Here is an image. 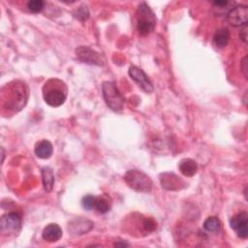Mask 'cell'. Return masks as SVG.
<instances>
[{
  "label": "cell",
  "mask_w": 248,
  "mask_h": 248,
  "mask_svg": "<svg viewBox=\"0 0 248 248\" xmlns=\"http://www.w3.org/2000/svg\"><path fill=\"white\" fill-rule=\"evenodd\" d=\"M28 87L21 80H13L3 88L2 100L5 108L19 111L22 109L28 100Z\"/></svg>",
  "instance_id": "obj_1"
},
{
  "label": "cell",
  "mask_w": 248,
  "mask_h": 248,
  "mask_svg": "<svg viewBox=\"0 0 248 248\" xmlns=\"http://www.w3.org/2000/svg\"><path fill=\"white\" fill-rule=\"evenodd\" d=\"M68 88L59 78H49L43 86V97L50 107H59L64 104L67 98Z\"/></svg>",
  "instance_id": "obj_2"
},
{
  "label": "cell",
  "mask_w": 248,
  "mask_h": 248,
  "mask_svg": "<svg viewBox=\"0 0 248 248\" xmlns=\"http://www.w3.org/2000/svg\"><path fill=\"white\" fill-rule=\"evenodd\" d=\"M138 23L137 29L140 35L145 36L151 33L156 25V17L149 6L142 2L139 5L137 10Z\"/></svg>",
  "instance_id": "obj_3"
},
{
  "label": "cell",
  "mask_w": 248,
  "mask_h": 248,
  "mask_svg": "<svg viewBox=\"0 0 248 248\" xmlns=\"http://www.w3.org/2000/svg\"><path fill=\"white\" fill-rule=\"evenodd\" d=\"M102 92L107 106L114 111H120L125 104V97L118 90L116 84L112 81H104L102 83Z\"/></svg>",
  "instance_id": "obj_4"
},
{
  "label": "cell",
  "mask_w": 248,
  "mask_h": 248,
  "mask_svg": "<svg viewBox=\"0 0 248 248\" xmlns=\"http://www.w3.org/2000/svg\"><path fill=\"white\" fill-rule=\"evenodd\" d=\"M126 184L133 190L148 193L152 189V181L148 175L139 170H130L124 175Z\"/></svg>",
  "instance_id": "obj_5"
},
{
  "label": "cell",
  "mask_w": 248,
  "mask_h": 248,
  "mask_svg": "<svg viewBox=\"0 0 248 248\" xmlns=\"http://www.w3.org/2000/svg\"><path fill=\"white\" fill-rule=\"evenodd\" d=\"M21 228V215L17 212L4 214L0 220V230L5 235H13L19 232Z\"/></svg>",
  "instance_id": "obj_6"
},
{
  "label": "cell",
  "mask_w": 248,
  "mask_h": 248,
  "mask_svg": "<svg viewBox=\"0 0 248 248\" xmlns=\"http://www.w3.org/2000/svg\"><path fill=\"white\" fill-rule=\"evenodd\" d=\"M226 16L232 26L243 27L248 21V8L246 5H235Z\"/></svg>",
  "instance_id": "obj_7"
},
{
  "label": "cell",
  "mask_w": 248,
  "mask_h": 248,
  "mask_svg": "<svg viewBox=\"0 0 248 248\" xmlns=\"http://www.w3.org/2000/svg\"><path fill=\"white\" fill-rule=\"evenodd\" d=\"M129 76L131 77V78L136 81L138 83V85L146 93H152L154 90L153 84L150 81L149 78L147 77V75L143 72V70H141L140 68L137 67V66H131L129 68Z\"/></svg>",
  "instance_id": "obj_8"
},
{
  "label": "cell",
  "mask_w": 248,
  "mask_h": 248,
  "mask_svg": "<svg viewBox=\"0 0 248 248\" xmlns=\"http://www.w3.org/2000/svg\"><path fill=\"white\" fill-rule=\"evenodd\" d=\"M231 228L236 232L240 238H247L248 236V214L244 211L233 215L230 219Z\"/></svg>",
  "instance_id": "obj_9"
},
{
  "label": "cell",
  "mask_w": 248,
  "mask_h": 248,
  "mask_svg": "<svg viewBox=\"0 0 248 248\" xmlns=\"http://www.w3.org/2000/svg\"><path fill=\"white\" fill-rule=\"evenodd\" d=\"M160 182L164 189L169 191H177L185 186L181 177L173 172H163L160 174Z\"/></svg>",
  "instance_id": "obj_10"
},
{
  "label": "cell",
  "mask_w": 248,
  "mask_h": 248,
  "mask_svg": "<svg viewBox=\"0 0 248 248\" xmlns=\"http://www.w3.org/2000/svg\"><path fill=\"white\" fill-rule=\"evenodd\" d=\"M78 58L87 64L91 65H103V60L100 54L88 46H80L76 49Z\"/></svg>",
  "instance_id": "obj_11"
},
{
  "label": "cell",
  "mask_w": 248,
  "mask_h": 248,
  "mask_svg": "<svg viewBox=\"0 0 248 248\" xmlns=\"http://www.w3.org/2000/svg\"><path fill=\"white\" fill-rule=\"evenodd\" d=\"M42 236L47 242H56L62 237V230L59 225L51 223L45 227Z\"/></svg>",
  "instance_id": "obj_12"
},
{
  "label": "cell",
  "mask_w": 248,
  "mask_h": 248,
  "mask_svg": "<svg viewBox=\"0 0 248 248\" xmlns=\"http://www.w3.org/2000/svg\"><path fill=\"white\" fill-rule=\"evenodd\" d=\"M93 228V223L86 219H76L69 224V231L75 234H83Z\"/></svg>",
  "instance_id": "obj_13"
},
{
  "label": "cell",
  "mask_w": 248,
  "mask_h": 248,
  "mask_svg": "<svg viewBox=\"0 0 248 248\" xmlns=\"http://www.w3.org/2000/svg\"><path fill=\"white\" fill-rule=\"evenodd\" d=\"M178 168H179L180 172L187 177H191V176L195 175L198 170V165H197L196 161H194L193 159H190V158L182 159L179 162Z\"/></svg>",
  "instance_id": "obj_14"
},
{
  "label": "cell",
  "mask_w": 248,
  "mask_h": 248,
  "mask_svg": "<svg viewBox=\"0 0 248 248\" xmlns=\"http://www.w3.org/2000/svg\"><path fill=\"white\" fill-rule=\"evenodd\" d=\"M52 144L50 141L46 140H43L41 141H39L36 145H35V154L41 158V159H47L51 156L52 154Z\"/></svg>",
  "instance_id": "obj_15"
},
{
  "label": "cell",
  "mask_w": 248,
  "mask_h": 248,
  "mask_svg": "<svg viewBox=\"0 0 248 248\" xmlns=\"http://www.w3.org/2000/svg\"><path fill=\"white\" fill-rule=\"evenodd\" d=\"M235 6L234 2L232 1H214L212 3V10L215 16H227L228 13Z\"/></svg>",
  "instance_id": "obj_16"
},
{
  "label": "cell",
  "mask_w": 248,
  "mask_h": 248,
  "mask_svg": "<svg viewBox=\"0 0 248 248\" xmlns=\"http://www.w3.org/2000/svg\"><path fill=\"white\" fill-rule=\"evenodd\" d=\"M230 40V31L227 28H220L216 30L213 36V43L214 45L219 47L223 48L225 47Z\"/></svg>",
  "instance_id": "obj_17"
},
{
  "label": "cell",
  "mask_w": 248,
  "mask_h": 248,
  "mask_svg": "<svg viewBox=\"0 0 248 248\" xmlns=\"http://www.w3.org/2000/svg\"><path fill=\"white\" fill-rule=\"evenodd\" d=\"M41 173H42L44 189L46 192H50L52 190L53 184H54V174H53L52 170L49 167H44L41 170Z\"/></svg>",
  "instance_id": "obj_18"
},
{
  "label": "cell",
  "mask_w": 248,
  "mask_h": 248,
  "mask_svg": "<svg viewBox=\"0 0 248 248\" xmlns=\"http://www.w3.org/2000/svg\"><path fill=\"white\" fill-rule=\"evenodd\" d=\"M110 206H111V201H110V198L107 195H101V196H98L96 197L95 199V209L104 214V213H107L109 209H110Z\"/></svg>",
  "instance_id": "obj_19"
},
{
  "label": "cell",
  "mask_w": 248,
  "mask_h": 248,
  "mask_svg": "<svg viewBox=\"0 0 248 248\" xmlns=\"http://www.w3.org/2000/svg\"><path fill=\"white\" fill-rule=\"evenodd\" d=\"M203 229L210 232H218L221 230V222L217 217L210 216L204 220Z\"/></svg>",
  "instance_id": "obj_20"
},
{
  "label": "cell",
  "mask_w": 248,
  "mask_h": 248,
  "mask_svg": "<svg viewBox=\"0 0 248 248\" xmlns=\"http://www.w3.org/2000/svg\"><path fill=\"white\" fill-rule=\"evenodd\" d=\"M74 16L76 18H78L80 21H84L89 17V11L87 9V7L85 5H81L80 7H78L74 13H73Z\"/></svg>",
  "instance_id": "obj_21"
},
{
  "label": "cell",
  "mask_w": 248,
  "mask_h": 248,
  "mask_svg": "<svg viewBox=\"0 0 248 248\" xmlns=\"http://www.w3.org/2000/svg\"><path fill=\"white\" fill-rule=\"evenodd\" d=\"M44 1L42 0H30L27 2V8L32 13H40L44 9Z\"/></svg>",
  "instance_id": "obj_22"
},
{
  "label": "cell",
  "mask_w": 248,
  "mask_h": 248,
  "mask_svg": "<svg viewBox=\"0 0 248 248\" xmlns=\"http://www.w3.org/2000/svg\"><path fill=\"white\" fill-rule=\"evenodd\" d=\"M95 199L96 197L92 195H86L81 200V205L86 210H91L95 207Z\"/></svg>",
  "instance_id": "obj_23"
},
{
  "label": "cell",
  "mask_w": 248,
  "mask_h": 248,
  "mask_svg": "<svg viewBox=\"0 0 248 248\" xmlns=\"http://www.w3.org/2000/svg\"><path fill=\"white\" fill-rule=\"evenodd\" d=\"M239 37H240L241 41H242L244 44L247 43V26H246V25H244L243 28L241 29V31H240V33H239Z\"/></svg>",
  "instance_id": "obj_24"
},
{
  "label": "cell",
  "mask_w": 248,
  "mask_h": 248,
  "mask_svg": "<svg viewBox=\"0 0 248 248\" xmlns=\"http://www.w3.org/2000/svg\"><path fill=\"white\" fill-rule=\"evenodd\" d=\"M241 70H242V73L244 75V78H247V56H244L242 61H241Z\"/></svg>",
  "instance_id": "obj_25"
},
{
  "label": "cell",
  "mask_w": 248,
  "mask_h": 248,
  "mask_svg": "<svg viewBox=\"0 0 248 248\" xmlns=\"http://www.w3.org/2000/svg\"><path fill=\"white\" fill-rule=\"evenodd\" d=\"M114 246H128V244L127 243H125V242H116L115 244H114Z\"/></svg>",
  "instance_id": "obj_26"
}]
</instances>
